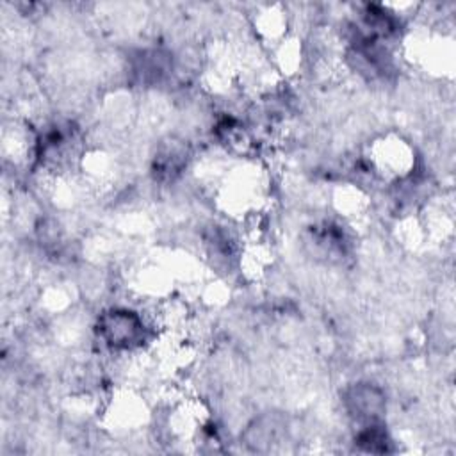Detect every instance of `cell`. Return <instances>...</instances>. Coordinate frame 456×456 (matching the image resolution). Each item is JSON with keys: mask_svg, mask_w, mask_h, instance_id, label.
Here are the masks:
<instances>
[{"mask_svg": "<svg viewBox=\"0 0 456 456\" xmlns=\"http://www.w3.org/2000/svg\"><path fill=\"white\" fill-rule=\"evenodd\" d=\"M98 335L103 344L114 351L139 349L146 340V324L142 317L126 308H112L98 321Z\"/></svg>", "mask_w": 456, "mask_h": 456, "instance_id": "obj_1", "label": "cell"}, {"mask_svg": "<svg viewBox=\"0 0 456 456\" xmlns=\"http://www.w3.org/2000/svg\"><path fill=\"white\" fill-rule=\"evenodd\" d=\"M344 403L351 417L363 424L378 422L385 410V395L370 383H356L344 394Z\"/></svg>", "mask_w": 456, "mask_h": 456, "instance_id": "obj_2", "label": "cell"}]
</instances>
